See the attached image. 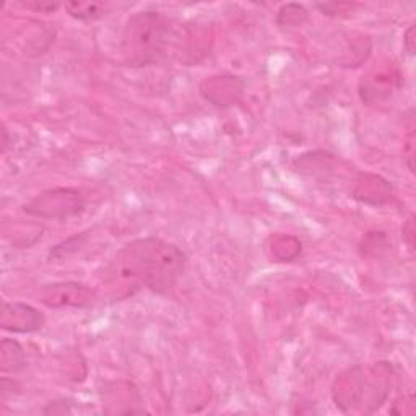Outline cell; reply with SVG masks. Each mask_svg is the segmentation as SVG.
Returning <instances> with one entry per match:
<instances>
[{
  "mask_svg": "<svg viewBox=\"0 0 416 416\" xmlns=\"http://www.w3.org/2000/svg\"><path fill=\"white\" fill-rule=\"evenodd\" d=\"M187 267V256L170 241L148 236L122 246L103 267L101 280L116 300H127L140 290L166 295Z\"/></svg>",
  "mask_w": 416,
  "mask_h": 416,
  "instance_id": "1",
  "label": "cell"
},
{
  "mask_svg": "<svg viewBox=\"0 0 416 416\" xmlns=\"http://www.w3.org/2000/svg\"><path fill=\"white\" fill-rule=\"evenodd\" d=\"M171 23L160 12H138L127 20L121 50L131 67L155 65L165 55L170 43Z\"/></svg>",
  "mask_w": 416,
  "mask_h": 416,
  "instance_id": "2",
  "label": "cell"
},
{
  "mask_svg": "<svg viewBox=\"0 0 416 416\" xmlns=\"http://www.w3.org/2000/svg\"><path fill=\"white\" fill-rule=\"evenodd\" d=\"M83 208H85V199L80 190L59 187L35 197L23 207V212L31 217L62 220V218L78 215Z\"/></svg>",
  "mask_w": 416,
  "mask_h": 416,
  "instance_id": "3",
  "label": "cell"
},
{
  "mask_svg": "<svg viewBox=\"0 0 416 416\" xmlns=\"http://www.w3.org/2000/svg\"><path fill=\"white\" fill-rule=\"evenodd\" d=\"M39 301L50 309H85L94 305L97 291L92 286L77 282H62L46 285L39 290Z\"/></svg>",
  "mask_w": 416,
  "mask_h": 416,
  "instance_id": "4",
  "label": "cell"
},
{
  "mask_svg": "<svg viewBox=\"0 0 416 416\" xmlns=\"http://www.w3.org/2000/svg\"><path fill=\"white\" fill-rule=\"evenodd\" d=\"M46 325V316L35 306L20 301H4L0 327L10 334H35Z\"/></svg>",
  "mask_w": 416,
  "mask_h": 416,
  "instance_id": "5",
  "label": "cell"
},
{
  "mask_svg": "<svg viewBox=\"0 0 416 416\" xmlns=\"http://www.w3.org/2000/svg\"><path fill=\"white\" fill-rule=\"evenodd\" d=\"M0 368L2 373H20L26 368V351L16 340L4 339L0 343Z\"/></svg>",
  "mask_w": 416,
  "mask_h": 416,
  "instance_id": "6",
  "label": "cell"
},
{
  "mask_svg": "<svg viewBox=\"0 0 416 416\" xmlns=\"http://www.w3.org/2000/svg\"><path fill=\"white\" fill-rule=\"evenodd\" d=\"M65 12L80 21H94L108 13V4L101 2H65Z\"/></svg>",
  "mask_w": 416,
  "mask_h": 416,
  "instance_id": "7",
  "label": "cell"
},
{
  "mask_svg": "<svg viewBox=\"0 0 416 416\" xmlns=\"http://www.w3.org/2000/svg\"><path fill=\"white\" fill-rule=\"evenodd\" d=\"M307 20V12L302 5L288 4L280 9L278 12V25L282 26H300Z\"/></svg>",
  "mask_w": 416,
  "mask_h": 416,
  "instance_id": "8",
  "label": "cell"
},
{
  "mask_svg": "<svg viewBox=\"0 0 416 416\" xmlns=\"http://www.w3.org/2000/svg\"><path fill=\"white\" fill-rule=\"evenodd\" d=\"M87 239V233H80V234H75L69 238L64 243H60L54 247L53 251H50L49 257L50 258H62V257H67L70 254H75V252L80 251V247L83 246Z\"/></svg>",
  "mask_w": 416,
  "mask_h": 416,
  "instance_id": "9",
  "label": "cell"
},
{
  "mask_svg": "<svg viewBox=\"0 0 416 416\" xmlns=\"http://www.w3.org/2000/svg\"><path fill=\"white\" fill-rule=\"evenodd\" d=\"M23 5L25 9L33 10V12H39V13H53L58 10L60 5L55 2H39V0H31V2H20Z\"/></svg>",
  "mask_w": 416,
  "mask_h": 416,
  "instance_id": "10",
  "label": "cell"
},
{
  "mask_svg": "<svg viewBox=\"0 0 416 416\" xmlns=\"http://www.w3.org/2000/svg\"><path fill=\"white\" fill-rule=\"evenodd\" d=\"M405 163H407L410 173H415V131L412 128L405 140Z\"/></svg>",
  "mask_w": 416,
  "mask_h": 416,
  "instance_id": "11",
  "label": "cell"
},
{
  "mask_svg": "<svg viewBox=\"0 0 416 416\" xmlns=\"http://www.w3.org/2000/svg\"><path fill=\"white\" fill-rule=\"evenodd\" d=\"M69 400H55V402H50L46 408L43 410L44 415H70L72 413V408H69V405H67Z\"/></svg>",
  "mask_w": 416,
  "mask_h": 416,
  "instance_id": "12",
  "label": "cell"
},
{
  "mask_svg": "<svg viewBox=\"0 0 416 416\" xmlns=\"http://www.w3.org/2000/svg\"><path fill=\"white\" fill-rule=\"evenodd\" d=\"M415 218L413 217H410L408 218V221L405 223V226H403V239L407 241V244L410 246V249H415Z\"/></svg>",
  "mask_w": 416,
  "mask_h": 416,
  "instance_id": "13",
  "label": "cell"
},
{
  "mask_svg": "<svg viewBox=\"0 0 416 416\" xmlns=\"http://www.w3.org/2000/svg\"><path fill=\"white\" fill-rule=\"evenodd\" d=\"M403 48L408 53V55H413L415 54V25H410L407 33H405Z\"/></svg>",
  "mask_w": 416,
  "mask_h": 416,
  "instance_id": "14",
  "label": "cell"
}]
</instances>
